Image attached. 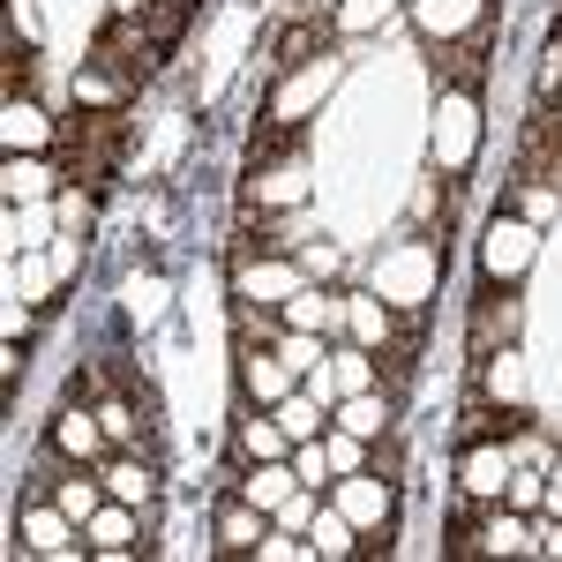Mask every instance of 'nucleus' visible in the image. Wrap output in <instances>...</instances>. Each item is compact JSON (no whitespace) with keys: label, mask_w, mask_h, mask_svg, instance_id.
<instances>
[{"label":"nucleus","mask_w":562,"mask_h":562,"mask_svg":"<svg viewBox=\"0 0 562 562\" xmlns=\"http://www.w3.org/2000/svg\"><path fill=\"white\" fill-rule=\"evenodd\" d=\"M540 256V225L518 211H495L480 225V278H495V285H518L525 270Z\"/></svg>","instance_id":"20e7f679"},{"label":"nucleus","mask_w":562,"mask_h":562,"mask_svg":"<svg viewBox=\"0 0 562 562\" xmlns=\"http://www.w3.org/2000/svg\"><path fill=\"white\" fill-rule=\"evenodd\" d=\"M330 503H338L360 532H390V525H397V480H383L375 465H368V473L330 480Z\"/></svg>","instance_id":"39448f33"},{"label":"nucleus","mask_w":562,"mask_h":562,"mask_svg":"<svg viewBox=\"0 0 562 562\" xmlns=\"http://www.w3.org/2000/svg\"><path fill=\"white\" fill-rule=\"evenodd\" d=\"M555 98H562V90H555Z\"/></svg>","instance_id":"8fccbe9b"},{"label":"nucleus","mask_w":562,"mask_h":562,"mask_svg":"<svg viewBox=\"0 0 562 562\" xmlns=\"http://www.w3.org/2000/svg\"><path fill=\"white\" fill-rule=\"evenodd\" d=\"M390 15H397V0H338V8H330L338 38H360V31H375V23H390Z\"/></svg>","instance_id":"2f4dec72"},{"label":"nucleus","mask_w":562,"mask_h":562,"mask_svg":"<svg viewBox=\"0 0 562 562\" xmlns=\"http://www.w3.org/2000/svg\"><path fill=\"white\" fill-rule=\"evenodd\" d=\"M15 540H23V555H83V525L68 518L60 503H31L23 510V525H15Z\"/></svg>","instance_id":"9b49d317"},{"label":"nucleus","mask_w":562,"mask_h":562,"mask_svg":"<svg viewBox=\"0 0 562 562\" xmlns=\"http://www.w3.org/2000/svg\"><path fill=\"white\" fill-rule=\"evenodd\" d=\"M518 338V301H510V285H480V301H473V352H495V346H510Z\"/></svg>","instance_id":"f3484780"},{"label":"nucleus","mask_w":562,"mask_h":562,"mask_svg":"<svg viewBox=\"0 0 562 562\" xmlns=\"http://www.w3.org/2000/svg\"><path fill=\"white\" fill-rule=\"evenodd\" d=\"M307 8H323V15H330V8H338V0H307Z\"/></svg>","instance_id":"09e8293b"},{"label":"nucleus","mask_w":562,"mask_h":562,"mask_svg":"<svg viewBox=\"0 0 562 562\" xmlns=\"http://www.w3.org/2000/svg\"><path fill=\"white\" fill-rule=\"evenodd\" d=\"M330 420L375 442V435L397 428V397H383V390H352V397H338V405H330Z\"/></svg>","instance_id":"4be33fe9"},{"label":"nucleus","mask_w":562,"mask_h":562,"mask_svg":"<svg viewBox=\"0 0 562 562\" xmlns=\"http://www.w3.org/2000/svg\"><path fill=\"white\" fill-rule=\"evenodd\" d=\"M413 23H420L428 45H458L473 31H487V0H413Z\"/></svg>","instance_id":"f8f14e48"},{"label":"nucleus","mask_w":562,"mask_h":562,"mask_svg":"<svg viewBox=\"0 0 562 562\" xmlns=\"http://www.w3.org/2000/svg\"><path fill=\"white\" fill-rule=\"evenodd\" d=\"M8 248H15V256H31V248H45V217L31 211H15V203H8Z\"/></svg>","instance_id":"a19ab883"},{"label":"nucleus","mask_w":562,"mask_h":562,"mask_svg":"<svg viewBox=\"0 0 562 562\" xmlns=\"http://www.w3.org/2000/svg\"><path fill=\"white\" fill-rule=\"evenodd\" d=\"M397 330H405V315H397V307H390L375 285H368V293H346V338H352V346L383 352Z\"/></svg>","instance_id":"4468645a"},{"label":"nucleus","mask_w":562,"mask_h":562,"mask_svg":"<svg viewBox=\"0 0 562 562\" xmlns=\"http://www.w3.org/2000/svg\"><path fill=\"white\" fill-rule=\"evenodd\" d=\"M98 420H105V435H113L121 450H135V442H143V420H135L128 397H98Z\"/></svg>","instance_id":"f704fd0d"},{"label":"nucleus","mask_w":562,"mask_h":562,"mask_svg":"<svg viewBox=\"0 0 562 562\" xmlns=\"http://www.w3.org/2000/svg\"><path fill=\"white\" fill-rule=\"evenodd\" d=\"M301 203H307V166L301 158L256 166V180H248V211H301Z\"/></svg>","instance_id":"dca6fc26"},{"label":"nucleus","mask_w":562,"mask_h":562,"mask_svg":"<svg viewBox=\"0 0 562 562\" xmlns=\"http://www.w3.org/2000/svg\"><path fill=\"white\" fill-rule=\"evenodd\" d=\"M540 510H548V518H562V458L548 465V503H540Z\"/></svg>","instance_id":"de8ad7c7"},{"label":"nucleus","mask_w":562,"mask_h":562,"mask_svg":"<svg viewBox=\"0 0 562 562\" xmlns=\"http://www.w3.org/2000/svg\"><path fill=\"white\" fill-rule=\"evenodd\" d=\"M135 532H143V510L105 495V503H98V518L83 525V548H90V555H113V562H121V555H135V548H143Z\"/></svg>","instance_id":"ddd939ff"},{"label":"nucleus","mask_w":562,"mask_h":562,"mask_svg":"<svg viewBox=\"0 0 562 562\" xmlns=\"http://www.w3.org/2000/svg\"><path fill=\"white\" fill-rule=\"evenodd\" d=\"M323 458H330V473L346 480V473H368V435H352V428H323Z\"/></svg>","instance_id":"7c9ffc66"},{"label":"nucleus","mask_w":562,"mask_h":562,"mask_svg":"<svg viewBox=\"0 0 562 562\" xmlns=\"http://www.w3.org/2000/svg\"><path fill=\"white\" fill-rule=\"evenodd\" d=\"M278 315H285V330H315V338H330V330H346V293L301 285V293L278 307Z\"/></svg>","instance_id":"412c9836"},{"label":"nucleus","mask_w":562,"mask_h":562,"mask_svg":"<svg viewBox=\"0 0 562 562\" xmlns=\"http://www.w3.org/2000/svg\"><path fill=\"white\" fill-rule=\"evenodd\" d=\"M270 413H278V428L293 435V442H315V435L330 428V420H323V413H330V405H323V397H315V390H293V397H285V405H270Z\"/></svg>","instance_id":"cd10ccee"},{"label":"nucleus","mask_w":562,"mask_h":562,"mask_svg":"<svg viewBox=\"0 0 562 562\" xmlns=\"http://www.w3.org/2000/svg\"><path fill=\"white\" fill-rule=\"evenodd\" d=\"M53 503H60L76 525H90V518H98V503H105V480H90V465H76V473L53 487Z\"/></svg>","instance_id":"c85d7f7f"},{"label":"nucleus","mask_w":562,"mask_h":562,"mask_svg":"<svg viewBox=\"0 0 562 562\" xmlns=\"http://www.w3.org/2000/svg\"><path fill=\"white\" fill-rule=\"evenodd\" d=\"M301 270H307V278H330V270H338V248H307Z\"/></svg>","instance_id":"49530a36"},{"label":"nucleus","mask_w":562,"mask_h":562,"mask_svg":"<svg viewBox=\"0 0 562 562\" xmlns=\"http://www.w3.org/2000/svg\"><path fill=\"white\" fill-rule=\"evenodd\" d=\"M278 352H285V360H293V375H315V368H323V360H330V346H323V338H315V330H285V338H278Z\"/></svg>","instance_id":"e433bc0d"},{"label":"nucleus","mask_w":562,"mask_h":562,"mask_svg":"<svg viewBox=\"0 0 562 562\" xmlns=\"http://www.w3.org/2000/svg\"><path fill=\"white\" fill-rule=\"evenodd\" d=\"M121 301H128L135 323H158V315H166V278H128V293H121Z\"/></svg>","instance_id":"4c0bfd02"},{"label":"nucleus","mask_w":562,"mask_h":562,"mask_svg":"<svg viewBox=\"0 0 562 562\" xmlns=\"http://www.w3.org/2000/svg\"><path fill=\"white\" fill-rule=\"evenodd\" d=\"M503 503H510V510H525V518H532V510H540V503H548V473H540V465H518V473H510V487H503Z\"/></svg>","instance_id":"c9c22d12"},{"label":"nucleus","mask_w":562,"mask_h":562,"mask_svg":"<svg viewBox=\"0 0 562 562\" xmlns=\"http://www.w3.org/2000/svg\"><path fill=\"white\" fill-rule=\"evenodd\" d=\"M105 495H113V503H135V510H150V503H158V465H150V458H113V465H105Z\"/></svg>","instance_id":"393cba45"},{"label":"nucleus","mask_w":562,"mask_h":562,"mask_svg":"<svg viewBox=\"0 0 562 562\" xmlns=\"http://www.w3.org/2000/svg\"><path fill=\"white\" fill-rule=\"evenodd\" d=\"M435 278H442V248L435 240H390L383 256H375V293L397 315H420L435 301Z\"/></svg>","instance_id":"f257e3e1"},{"label":"nucleus","mask_w":562,"mask_h":562,"mask_svg":"<svg viewBox=\"0 0 562 562\" xmlns=\"http://www.w3.org/2000/svg\"><path fill=\"white\" fill-rule=\"evenodd\" d=\"M8 23H15L23 45H38V8H31V0H8Z\"/></svg>","instance_id":"37998d69"},{"label":"nucleus","mask_w":562,"mask_h":562,"mask_svg":"<svg viewBox=\"0 0 562 562\" xmlns=\"http://www.w3.org/2000/svg\"><path fill=\"white\" fill-rule=\"evenodd\" d=\"M256 562H315V548H307L301 532H278V525H270L256 540Z\"/></svg>","instance_id":"58836bf2"},{"label":"nucleus","mask_w":562,"mask_h":562,"mask_svg":"<svg viewBox=\"0 0 562 562\" xmlns=\"http://www.w3.org/2000/svg\"><path fill=\"white\" fill-rule=\"evenodd\" d=\"M128 76H121V68H105V60H83V68H76V105H83V113H121V105H128Z\"/></svg>","instance_id":"a878e982"},{"label":"nucleus","mask_w":562,"mask_h":562,"mask_svg":"<svg viewBox=\"0 0 562 562\" xmlns=\"http://www.w3.org/2000/svg\"><path fill=\"white\" fill-rule=\"evenodd\" d=\"M315 510H323V503H315V487H293V495H285V503H278V510H270V525H278V532H301L307 540V525H315Z\"/></svg>","instance_id":"72a5a7b5"},{"label":"nucleus","mask_w":562,"mask_h":562,"mask_svg":"<svg viewBox=\"0 0 562 562\" xmlns=\"http://www.w3.org/2000/svg\"><path fill=\"white\" fill-rule=\"evenodd\" d=\"M562 90V31L548 38V53H540V98H555Z\"/></svg>","instance_id":"79ce46f5"},{"label":"nucleus","mask_w":562,"mask_h":562,"mask_svg":"<svg viewBox=\"0 0 562 562\" xmlns=\"http://www.w3.org/2000/svg\"><path fill=\"white\" fill-rule=\"evenodd\" d=\"M233 450H240V465H270V458H293V435L278 428L270 405H248V413L233 420Z\"/></svg>","instance_id":"2eb2a0df"},{"label":"nucleus","mask_w":562,"mask_h":562,"mask_svg":"<svg viewBox=\"0 0 562 562\" xmlns=\"http://www.w3.org/2000/svg\"><path fill=\"white\" fill-rule=\"evenodd\" d=\"M562 203V188H548V180H518V217H532V225H548Z\"/></svg>","instance_id":"ea45409f"},{"label":"nucleus","mask_w":562,"mask_h":562,"mask_svg":"<svg viewBox=\"0 0 562 562\" xmlns=\"http://www.w3.org/2000/svg\"><path fill=\"white\" fill-rule=\"evenodd\" d=\"M301 285H307V270H301V262H285V256H248L240 270H233V293L256 301V307H285Z\"/></svg>","instance_id":"9d476101"},{"label":"nucleus","mask_w":562,"mask_h":562,"mask_svg":"<svg viewBox=\"0 0 562 562\" xmlns=\"http://www.w3.org/2000/svg\"><path fill=\"white\" fill-rule=\"evenodd\" d=\"M0 143H8V158H53L60 150V121H45L38 98H8L0 105Z\"/></svg>","instance_id":"1a4fd4ad"},{"label":"nucleus","mask_w":562,"mask_h":562,"mask_svg":"<svg viewBox=\"0 0 562 562\" xmlns=\"http://www.w3.org/2000/svg\"><path fill=\"white\" fill-rule=\"evenodd\" d=\"M360 540H368V532H360V525H352L338 503H323V510H315V525H307V548H315V562H352V555H360Z\"/></svg>","instance_id":"5701e85b"},{"label":"nucleus","mask_w":562,"mask_h":562,"mask_svg":"<svg viewBox=\"0 0 562 562\" xmlns=\"http://www.w3.org/2000/svg\"><path fill=\"white\" fill-rule=\"evenodd\" d=\"M338 76H346V60H338V53H323V60H301V68H285V76H278V90H270V105H262V121H270L278 135H293L307 113H323V98L338 90Z\"/></svg>","instance_id":"7ed1b4c3"},{"label":"nucleus","mask_w":562,"mask_h":562,"mask_svg":"<svg viewBox=\"0 0 562 562\" xmlns=\"http://www.w3.org/2000/svg\"><path fill=\"white\" fill-rule=\"evenodd\" d=\"M45 285H53V262H23V270H15V293H23V301L45 293Z\"/></svg>","instance_id":"a18cd8bd"},{"label":"nucleus","mask_w":562,"mask_h":562,"mask_svg":"<svg viewBox=\"0 0 562 562\" xmlns=\"http://www.w3.org/2000/svg\"><path fill=\"white\" fill-rule=\"evenodd\" d=\"M428 150H435V173H442V180L473 173V158H480V83H442Z\"/></svg>","instance_id":"f03ea898"},{"label":"nucleus","mask_w":562,"mask_h":562,"mask_svg":"<svg viewBox=\"0 0 562 562\" xmlns=\"http://www.w3.org/2000/svg\"><path fill=\"white\" fill-rule=\"evenodd\" d=\"M293 487H301V473H293V458H270V465H248L233 495H248L256 510H278V503H285Z\"/></svg>","instance_id":"bb28decb"},{"label":"nucleus","mask_w":562,"mask_h":562,"mask_svg":"<svg viewBox=\"0 0 562 562\" xmlns=\"http://www.w3.org/2000/svg\"><path fill=\"white\" fill-rule=\"evenodd\" d=\"M105 442H113V435L98 420V405H68V397H60V413H53V428H45V450L68 458V465H98Z\"/></svg>","instance_id":"0eeeda50"},{"label":"nucleus","mask_w":562,"mask_h":562,"mask_svg":"<svg viewBox=\"0 0 562 562\" xmlns=\"http://www.w3.org/2000/svg\"><path fill=\"white\" fill-rule=\"evenodd\" d=\"M330 38H338V23H330L323 8H307L301 23H285V31H278V45H270V60H278V68H301V60H323V53H330Z\"/></svg>","instance_id":"a211bd4d"},{"label":"nucleus","mask_w":562,"mask_h":562,"mask_svg":"<svg viewBox=\"0 0 562 562\" xmlns=\"http://www.w3.org/2000/svg\"><path fill=\"white\" fill-rule=\"evenodd\" d=\"M510 473H518L510 442H495V435H473V442H458V487H465L473 503H503Z\"/></svg>","instance_id":"423d86ee"},{"label":"nucleus","mask_w":562,"mask_h":562,"mask_svg":"<svg viewBox=\"0 0 562 562\" xmlns=\"http://www.w3.org/2000/svg\"><path fill=\"white\" fill-rule=\"evenodd\" d=\"M270 532V510H256L248 495L217 503V555H256V540Z\"/></svg>","instance_id":"aec40b11"},{"label":"nucleus","mask_w":562,"mask_h":562,"mask_svg":"<svg viewBox=\"0 0 562 562\" xmlns=\"http://www.w3.org/2000/svg\"><path fill=\"white\" fill-rule=\"evenodd\" d=\"M233 368H240V397H248V405H285V397L301 390L293 360H285L278 346H240V360H233Z\"/></svg>","instance_id":"6e6552de"},{"label":"nucleus","mask_w":562,"mask_h":562,"mask_svg":"<svg viewBox=\"0 0 562 562\" xmlns=\"http://www.w3.org/2000/svg\"><path fill=\"white\" fill-rule=\"evenodd\" d=\"M330 383H338V397L375 390V352H368V346H338V352H330Z\"/></svg>","instance_id":"c756f323"},{"label":"nucleus","mask_w":562,"mask_h":562,"mask_svg":"<svg viewBox=\"0 0 562 562\" xmlns=\"http://www.w3.org/2000/svg\"><path fill=\"white\" fill-rule=\"evenodd\" d=\"M53 225H60V233H90V225H98L90 188H60V195H53Z\"/></svg>","instance_id":"473e14b6"},{"label":"nucleus","mask_w":562,"mask_h":562,"mask_svg":"<svg viewBox=\"0 0 562 562\" xmlns=\"http://www.w3.org/2000/svg\"><path fill=\"white\" fill-rule=\"evenodd\" d=\"M480 397H495V405H525V397H532V375H525L518 346L480 352Z\"/></svg>","instance_id":"6ab92c4d"},{"label":"nucleus","mask_w":562,"mask_h":562,"mask_svg":"<svg viewBox=\"0 0 562 562\" xmlns=\"http://www.w3.org/2000/svg\"><path fill=\"white\" fill-rule=\"evenodd\" d=\"M8 98H31V60H23V45H8Z\"/></svg>","instance_id":"c03bdc74"},{"label":"nucleus","mask_w":562,"mask_h":562,"mask_svg":"<svg viewBox=\"0 0 562 562\" xmlns=\"http://www.w3.org/2000/svg\"><path fill=\"white\" fill-rule=\"evenodd\" d=\"M0 195H8V203H53V195H60L53 158H8V166H0Z\"/></svg>","instance_id":"b1692460"}]
</instances>
